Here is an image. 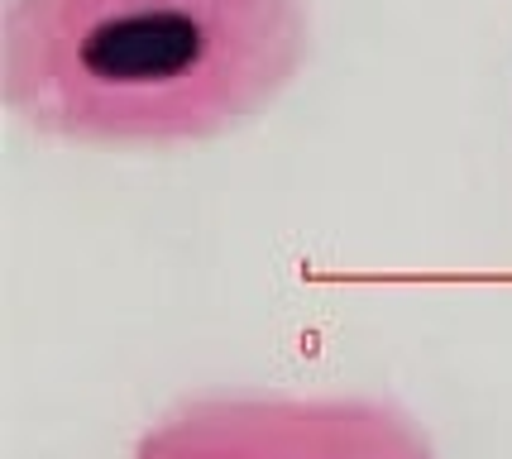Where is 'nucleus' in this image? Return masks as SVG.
<instances>
[{
    "label": "nucleus",
    "mask_w": 512,
    "mask_h": 459,
    "mask_svg": "<svg viewBox=\"0 0 512 459\" xmlns=\"http://www.w3.org/2000/svg\"><path fill=\"white\" fill-rule=\"evenodd\" d=\"M312 58L307 0H5L0 96L82 149L206 144L264 115Z\"/></svg>",
    "instance_id": "f257e3e1"
},
{
    "label": "nucleus",
    "mask_w": 512,
    "mask_h": 459,
    "mask_svg": "<svg viewBox=\"0 0 512 459\" xmlns=\"http://www.w3.org/2000/svg\"><path fill=\"white\" fill-rule=\"evenodd\" d=\"M130 459H436V445L383 397L201 393L149 421Z\"/></svg>",
    "instance_id": "f03ea898"
}]
</instances>
